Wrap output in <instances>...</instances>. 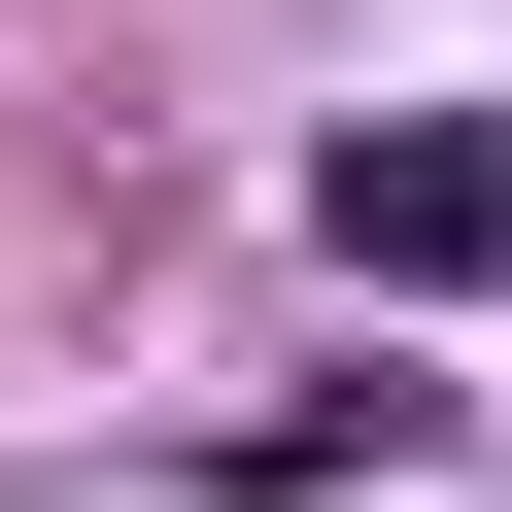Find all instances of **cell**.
Wrapping results in <instances>:
<instances>
[{"label": "cell", "mask_w": 512, "mask_h": 512, "mask_svg": "<svg viewBox=\"0 0 512 512\" xmlns=\"http://www.w3.org/2000/svg\"><path fill=\"white\" fill-rule=\"evenodd\" d=\"M308 239H342L376 308H478V274H512V171H478V103H376V137H308Z\"/></svg>", "instance_id": "obj_1"}]
</instances>
